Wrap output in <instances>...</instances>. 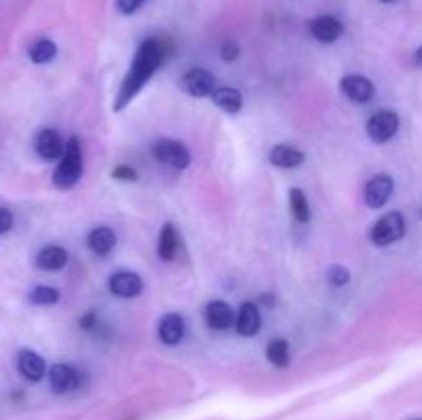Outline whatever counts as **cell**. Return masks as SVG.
<instances>
[{
	"instance_id": "836d02e7",
	"label": "cell",
	"mask_w": 422,
	"mask_h": 420,
	"mask_svg": "<svg viewBox=\"0 0 422 420\" xmlns=\"http://www.w3.org/2000/svg\"><path fill=\"white\" fill-rule=\"evenodd\" d=\"M414 420H422V419H414Z\"/></svg>"
},
{
	"instance_id": "2e32d148",
	"label": "cell",
	"mask_w": 422,
	"mask_h": 420,
	"mask_svg": "<svg viewBox=\"0 0 422 420\" xmlns=\"http://www.w3.org/2000/svg\"><path fill=\"white\" fill-rule=\"evenodd\" d=\"M204 320H206V326L210 330L223 332V330H227L233 324L235 316H233V309H231L229 303H225V301H210L206 305V309H204Z\"/></svg>"
},
{
	"instance_id": "8992f818",
	"label": "cell",
	"mask_w": 422,
	"mask_h": 420,
	"mask_svg": "<svg viewBox=\"0 0 422 420\" xmlns=\"http://www.w3.org/2000/svg\"><path fill=\"white\" fill-rule=\"evenodd\" d=\"M392 194H394V179L388 173L375 175L373 179L367 181V186L363 190L365 204L369 208H375V210L386 206V202L392 198Z\"/></svg>"
},
{
	"instance_id": "603a6c76",
	"label": "cell",
	"mask_w": 422,
	"mask_h": 420,
	"mask_svg": "<svg viewBox=\"0 0 422 420\" xmlns=\"http://www.w3.org/2000/svg\"><path fill=\"white\" fill-rule=\"evenodd\" d=\"M58 47L52 39H37L31 47H29V58L33 64H47L56 58Z\"/></svg>"
},
{
	"instance_id": "4316f807",
	"label": "cell",
	"mask_w": 422,
	"mask_h": 420,
	"mask_svg": "<svg viewBox=\"0 0 422 420\" xmlns=\"http://www.w3.org/2000/svg\"><path fill=\"white\" fill-rule=\"evenodd\" d=\"M111 177L113 179H120V181H136V171L132 169V167H128V165H120V167H115L113 171H111Z\"/></svg>"
},
{
	"instance_id": "d4e9b609",
	"label": "cell",
	"mask_w": 422,
	"mask_h": 420,
	"mask_svg": "<svg viewBox=\"0 0 422 420\" xmlns=\"http://www.w3.org/2000/svg\"><path fill=\"white\" fill-rule=\"evenodd\" d=\"M29 301L33 305H54L60 301V291L54 287H35L29 293Z\"/></svg>"
},
{
	"instance_id": "f1b7e54d",
	"label": "cell",
	"mask_w": 422,
	"mask_h": 420,
	"mask_svg": "<svg viewBox=\"0 0 422 420\" xmlns=\"http://www.w3.org/2000/svg\"><path fill=\"white\" fill-rule=\"evenodd\" d=\"M12 223H14V217L8 208H2L0 206V235L8 233L12 229Z\"/></svg>"
},
{
	"instance_id": "4dcf8cb0",
	"label": "cell",
	"mask_w": 422,
	"mask_h": 420,
	"mask_svg": "<svg viewBox=\"0 0 422 420\" xmlns=\"http://www.w3.org/2000/svg\"><path fill=\"white\" fill-rule=\"evenodd\" d=\"M93 326H97V318H95L93 311H89V313H85V316L80 318V328H82V330H91Z\"/></svg>"
},
{
	"instance_id": "9a60e30c",
	"label": "cell",
	"mask_w": 422,
	"mask_h": 420,
	"mask_svg": "<svg viewBox=\"0 0 422 420\" xmlns=\"http://www.w3.org/2000/svg\"><path fill=\"white\" fill-rule=\"evenodd\" d=\"M260 326H262V318H260V309L256 303H243L237 311V318H235V328H237V334L239 336H245V338H252L260 332Z\"/></svg>"
},
{
	"instance_id": "5bb4252c",
	"label": "cell",
	"mask_w": 422,
	"mask_h": 420,
	"mask_svg": "<svg viewBox=\"0 0 422 420\" xmlns=\"http://www.w3.org/2000/svg\"><path fill=\"white\" fill-rule=\"evenodd\" d=\"M16 369L31 384H37V382H41L45 377V361L41 359V355H37L33 351H21L19 353Z\"/></svg>"
},
{
	"instance_id": "f546056e",
	"label": "cell",
	"mask_w": 422,
	"mask_h": 420,
	"mask_svg": "<svg viewBox=\"0 0 422 420\" xmlns=\"http://www.w3.org/2000/svg\"><path fill=\"white\" fill-rule=\"evenodd\" d=\"M140 4H142V0H115V6L122 14H132Z\"/></svg>"
},
{
	"instance_id": "277c9868",
	"label": "cell",
	"mask_w": 422,
	"mask_h": 420,
	"mask_svg": "<svg viewBox=\"0 0 422 420\" xmlns=\"http://www.w3.org/2000/svg\"><path fill=\"white\" fill-rule=\"evenodd\" d=\"M153 155L159 163L171 169H186L192 163V155L184 142L173 138H161L153 144Z\"/></svg>"
},
{
	"instance_id": "cb8c5ba5",
	"label": "cell",
	"mask_w": 422,
	"mask_h": 420,
	"mask_svg": "<svg viewBox=\"0 0 422 420\" xmlns=\"http://www.w3.org/2000/svg\"><path fill=\"white\" fill-rule=\"evenodd\" d=\"M266 359L270 365L274 367H287L291 363V353H289V342L278 338V340H272L268 346H266Z\"/></svg>"
},
{
	"instance_id": "5b68a950",
	"label": "cell",
	"mask_w": 422,
	"mask_h": 420,
	"mask_svg": "<svg viewBox=\"0 0 422 420\" xmlns=\"http://www.w3.org/2000/svg\"><path fill=\"white\" fill-rule=\"evenodd\" d=\"M398 128H400V118L392 109H379L367 122V134L377 144H384V142L392 140L396 136Z\"/></svg>"
},
{
	"instance_id": "4fadbf2b",
	"label": "cell",
	"mask_w": 422,
	"mask_h": 420,
	"mask_svg": "<svg viewBox=\"0 0 422 420\" xmlns=\"http://www.w3.org/2000/svg\"><path fill=\"white\" fill-rule=\"evenodd\" d=\"M186 334V322L181 316L177 313H167L161 318L159 326H157V336L165 346H175L184 340Z\"/></svg>"
},
{
	"instance_id": "44dd1931",
	"label": "cell",
	"mask_w": 422,
	"mask_h": 420,
	"mask_svg": "<svg viewBox=\"0 0 422 420\" xmlns=\"http://www.w3.org/2000/svg\"><path fill=\"white\" fill-rule=\"evenodd\" d=\"M212 101L227 113H237L243 105V97L237 89L233 87H223V89H216L212 93Z\"/></svg>"
},
{
	"instance_id": "8fae6325",
	"label": "cell",
	"mask_w": 422,
	"mask_h": 420,
	"mask_svg": "<svg viewBox=\"0 0 422 420\" xmlns=\"http://www.w3.org/2000/svg\"><path fill=\"white\" fill-rule=\"evenodd\" d=\"M47 379H49V388L56 394H68V392L76 390L80 384L78 371L70 365H64V363L52 365L47 371Z\"/></svg>"
},
{
	"instance_id": "6da1fadb",
	"label": "cell",
	"mask_w": 422,
	"mask_h": 420,
	"mask_svg": "<svg viewBox=\"0 0 422 420\" xmlns=\"http://www.w3.org/2000/svg\"><path fill=\"white\" fill-rule=\"evenodd\" d=\"M163 60H165V45L159 39L151 37V39H144L140 43V47L136 49L134 60L130 64V70L126 72L122 87L115 95V103H113L115 111H122L138 95V91L151 80V76L157 72V68L163 64Z\"/></svg>"
},
{
	"instance_id": "1f68e13d",
	"label": "cell",
	"mask_w": 422,
	"mask_h": 420,
	"mask_svg": "<svg viewBox=\"0 0 422 420\" xmlns=\"http://www.w3.org/2000/svg\"><path fill=\"white\" fill-rule=\"evenodd\" d=\"M417 62H419V66H422V45L419 47V52H417Z\"/></svg>"
},
{
	"instance_id": "ba28073f",
	"label": "cell",
	"mask_w": 422,
	"mask_h": 420,
	"mask_svg": "<svg viewBox=\"0 0 422 420\" xmlns=\"http://www.w3.org/2000/svg\"><path fill=\"white\" fill-rule=\"evenodd\" d=\"M109 293L113 297L120 299H134L142 293V280L136 272H128V270H120L115 274L109 276Z\"/></svg>"
},
{
	"instance_id": "7a4b0ae2",
	"label": "cell",
	"mask_w": 422,
	"mask_h": 420,
	"mask_svg": "<svg viewBox=\"0 0 422 420\" xmlns=\"http://www.w3.org/2000/svg\"><path fill=\"white\" fill-rule=\"evenodd\" d=\"M82 175V151H80V140L76 136L66 140L64 155L54 171V186L58 190H70L78 184Z\"/></svg>"
},
{
	"instance_id": "ffe728a7",
	"label": "cell",
	"mask_w": 422,
	"mask_h": 420,
	"mask_svg": "<svg viewBox=\"0 0 422 420\" xmlns=\"http://www.w3.org/2000/svg\"><path fill=\"white\" fill-rule=\"evenodd\" d=\"M157 254L163 262H171L177 254V231L171 223H165L159 233Z\"/></svg>"
},
{
	"instance_id": "7402d4cb",
	"label": "cell",
	"mask_w": 422,
	"mask_h": 420,
	"mask_svg": "<svg viewBox=\"0 0 422 420\" xmlns=\"http://www.w3.org/2000/svg\"><path fill=\"white\" fill-rule=\"evenodd\" d=\"M289 206H291V214L297 223H307L311 219V210H309V202L303 194V190H291L289 192Z\"/></svg>"
},
{
	"instance_id": "d6986e66",
	"label": "cell",
	"mask_w": 422,
	"mask_h": 420,
	"mask_svg": "<svg viewBox=\"0 0 422 420\" xmlns=\"http://www.w3.org/2000/svg\"><path fill=\"white\" fill-rule=\"evenodd\" d=\"M87 243H89V250H91L95 256L105 258V256H109V254L113 252V247H115V233H113L109 227H97V229H93V231L89 233Z\"/></svg>"
},
{
	"instance_id": "d6a6232c",
	"label": "cell",
	"mask_w": 422,
	"mask_h": 420,
	"mask_svg": "<svg viewBox=\"0 0 422 420\" xmlns=\"http://www.w3.org/2000/svg\"><path fill=\"white\" fill-rule=\"evenodd\" d=\"M381 2H394V0H381Z\"/></svg>"
},
{
	"instance_id": "e0dca14e",
	"label": "cell",
	"mask_w": 422,
	"mask_h": 420,
	"mask_svg": "<svg viewBox=\"0 0 422 420\" xmlns=\"http://www.w3.org/2000/svg\"><path fill=\"white\" fill-rule=\"evenodd\" d=\"M270 163L280 169H297L305 163V153L289 144H276L270 151Z\"/></svg>"
},
{
	"instance_id": "7c38bea8",
	"label": "cell",
	"mask_w": 422,
	"mask_h": 420,
	"mask_svg": "<svg viewBox=\"0 0 422 420\" xmlns=\"http://www.w3.org/2000/svg\"><path fill=\"white\" fill-rule=\"evenodd\" d=\"M309 33L322 43H334L336 39L342 37L344 25L336 16L322 14V16H315L313 21H309Z\"/></svg>"
},
{
	"instance_id": "ac0fdd59",
	"label": "cell",
	"mask_w": 422,
	"mask_h": 420,
	"mask_svg": "<svg viewBox=\"0 0 422 420\" xmlns=\"http://www.w3.org/2000/svg\"><path fill=\"white\" fill-rule=\"evenodd\" d=\"M66 264H68V252L60 245H47L35 258V266L39 270H45V272L62 270Z\"/></svg>"
},
{
	"instance_id": "3957f363",
	"label": "cell",
	"mask_w": 422,
	"mask_h": 420,
	"mask_svg": "<svg viewBox=\"0 0 422 420\" xmlns=\"http://www.w3.org/2000/svg\"><path fill=\"white\" fill-rule=\"evenodd\" d=\"M406 233V221H404V214L394 210V212H388L384 214L369 231V239L373 245L377 247H388L396 241H400Z\"/></svg>"
},
{
	"instance_id": "52a82bcc",
	"label": "cell",
	"mask_w": 422,
	"mask_h": 420,
	"mask_svg": "<svg viewBox=\"0 0 422 420\" xmlns=\"http://www.w3.org/2000/svg\"><path fill=\"white\" fill-rule=\"evenodd\" d=\"M66 142L62 140V136L52 130V128H43L37 132L35 136V153L39 155V159L43 161H60L64 155Z\"/></svg>"
},
{
	"instance_id": "30bf717a",
	"label": "cell",
	"mask_w": 422,
	"mask_h": 420,
	"mask_svg": "<svg viewBox=\"0 0 422 420\" xmlns=\"http://www.w3.org/2000/svg\"><path fill=\"white\" fill-rule=\"evenodd\" d=\"M340 91L346 99L355 101V103H367L373 99L375 87L367 76L361 74H346L340 80Z\"/></svg>"
},
{
	"instance_id": "484cf974",
	"label": "cell",
	"mask_w": 422,
	"mask_h": 420,
	"mask_svg": "<svg viewBox=\"0 0 422 420\" xmlns=\"http://www.w3.org/2000/svg\"><path fill=\"white\" fill-rule=\"evenodd\" d=\"M351 280V272L344 266H330L328 268V283L332 287H344Z\"/></svg>"
},
{
	"instance_id": "83f0119b",
	"label": "cell",
	"mask_w": 422,
	"mask_h": 420,
	"mask_svg": "<svg viewBox=\"0 0 422 420\" xmlns=\"http://www.w3.org/2000/svg\"><path fill=\"white\" fill-rule=\"evenodd\" d=\"M221 58H223L225 62H235V60L239 58V45H237L235 41L223 43V47H221Z\"/></svg>"
},
{
	"instance_id": "9c48e42d",
	"label": "cell",
	"mask_w": 422,
	"mask_h": 420,
	"mask_svg": "<svg viewBox=\"0 0 422 420\" xmlns=\"http://www.w3.org/2000/svg\"><path fill=\"white\" fill-rule=\"evenodd\" d=\"M181 87L188 95L192 97H206L212 95L214 91V74L208 72L206 68H192L184 74Z\"/></svg>"
}]
</instances>
